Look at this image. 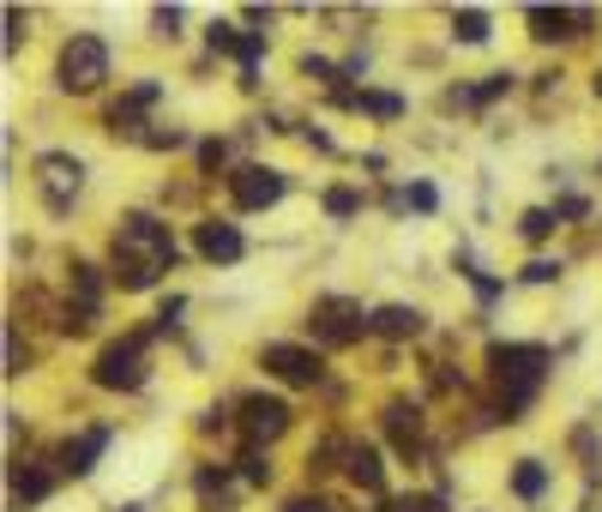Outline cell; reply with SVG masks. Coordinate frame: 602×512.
<instances>
[{"instance_id": "obj_1", "label": "cell", "mask_w": 602, "mask_h": 512, "mask_svg": "<svg viewBox=\"0 0 602 512\" xmlns=\"http://www.w3.org/2000/svg\"><path fill=\"white\" fill-rule=\"evenodd\" d=\"M175 265V236L157 211H127L114 229V284L121 290H151L157 272Z\"/></svg>"}, {"instance_id": "obj_2", "label": "cell", "mask_w": 602, "mask_h": 512, "mask_svg": "<svg viewBox=\"0 0 602 512\" xmlns=\"http://www.w3.org/2000/svg\"><path fill=\"white\" fill-rule=\"evenodd\" d=\"M489 374L501 380L506 392V422H518V410L536 399V386H543L548 374V350L543 344H489Z\"/></svg>"}, {"instance_id": "obj_3", "label": "cell", "mask_w": 602, "mask_h": 512, "mask_svg": "<svg viewBox=\"0 0 602 512\" xmlns=\"http://www.w3.org/2000/svg\"><path fill=\"white\" fill-rule=\"evenodd\" d=\"M102 79H109V43L91 36V31L67 36L61 55H55V85H61V91H73V97H91Z\"/></svg>"}, {"instance_id": "obj_4", "label": "cell", "mask_w": 602, "mask_h": 512, "mask_svg": "<svg viewBox=\"0 0 602 512\" xmlns=\"http://www.w3.org/2000/svg\"><path fill=\"white\" fill-rule=\"evenodd\" d=\"M307 331H314L326 350H350L362 331H374V314H362V302H350V296H319L307 307Z\"/></svg>"}, {"instance_id": "obj_5", "label": "cell", "mask_w": 602, "mask_h": 512, "mask_svg": "<svg viewBox=\"0 0 602 512\" xmlns=\"http://www.w3.org/2000/svg\"><path fill=\"white\" fill-rule=\"evenodd\" d=\"M91 380H97L102 392H139V386H145V331L102 344V356H97Z\"/></svg>"}, {"instance_id": "obj_6", "label": "cell", "mask_w": 602, "mask_h": 512, "mask_svg": "<svg viewBox=\"0 0 602 512\" xmlns=\"http://www.w3.org/2000/svg\"><path fill=\"white\" fill-rule=\"evenodd\" d=\"M36 187H43V205L48 211H73V199H79L85 187V163L67 157V151H48V157H36Z\"/></svg>"}, {"instance_id": "obj_7", "label": "cell", "mask_w": 602, "mask_h": 512, "mask_svg": "<svg viewBox=\"0 0 602 512\" xmlns=\"http://www.w3.org/2000/svg\"><path fill=\"white\" fill-rule=\"evenodd\" d=\"M284 194H289V175L265 170V163H248V170L229 175V199H236V211H272Z\"/></svg>"}, {"instance_id": "obj_8", "label": "cell", "mask_w": 602, "mask_h": 512, "mask_svg": "<svg viewBox=\"0 0 602 512\" xmlns=\"http://www.w3.org/2000/svg\"><path fill=\"white\" fill-rule=\"evenodd\" d=\"M260 368H265V374H277L284 386H319V374H326V362H319L314 350H302V344H265Z\"/></svg>"}, {"instance_id": "obj_9", "label": "cell", "mask_w": 602, "mask_h": 512, "mask_svg": "<svg viewBox=\"0 0 602 512\" xmlns=\"http://www.w3.org/2000/svg\"><path fill=\"white\" fill-rule=\"evenodd\" d=\"M289 410L284 399H272V392H253V399H241V428H248V440L260 446V440H277V434L289 428Z\"/></svg>"}, {"instance_id": "obj_10", "label": "cell", "mask_w": 602, "mask_h": 512, "mask_svg": "<svg viewBox=\"0 0 602 512\" xmlns=\"http://www.w3.org/2000/svg\"><path fill=\"white\" fill-rule=\"evenodd\" d=\"M194 248H199L211 265H236L241 253H248V241H241L236 224H223V217H205V224L194 229Z\"/></svg>"}, {"instance_id": "obj_11", "label": "cell", "mask_w": 602, "mask_h": 512, "mask_svg": "<svg viewBox=\"0 0 602 512\" xmlns=\"http://www.w3.org/2000/svg\"><path fill=\"white\" fill-rule=\"evenodd\" d=\"M157 97H163V85H157V79H139L133 91H127V97L109 109V133H114V139H121V133H127V139H139V121H145V109H151Z\"/></svg>"}, {"instance_id": "obj_12", "label": "cell", "mask_w": 602, "mask_h": 512, "mask_svg": "<svg viewBox=\"0 0 602 512\" xmlns=\"http://www.w3.org/2000/svg\"><path fill=\"white\" fill-rule=\"evenodd\" d=\"M109 440H114L109 428H85V434H73V440L61 446V470H67V477H91L97 458H102V446H109Z\"/></svg>"}, {"instance_id": "obj_13", "label": "cell", "mask_w": 602, "mask_h": 512, "mask_svg": "<svg viewBox=\"0 0 602 512\" xmlns=\"http://www.w3.org/2000/svg\"><path fill=\"white\" fill-rule=\"evenodd\" d=\"M194 489H199V512H229L236 506V482H229L223 465H199Z\"/></svg>"}, {"instance_id": "obj_14", "label": "cell", "mask_w": 602, "mask_h": 512, "mask_svg": "<svg viewBox=\"0 0 602 512\" xmlns=\"http://www.w3.org/2000/svg\"><path fill=\"white\" fill-rule=\"evenodd\" d=\"M524 19H530V36H536V43H560V36H579V31H572V24H579V12H572V7H530Z\"/></svg>"}, {"instance_id": "obj_15", "label": "cell", "mask_w": 602, "mask_h": 512, "mask_svg": "<svg viewBox=\"0 0 602 512\" xmlns=\"http://www.w3.org/2000/svg\"><path fill=\"white\" fill-rule=\"evenodd\" d=\"M386 428H392V440H398V453L409 458L422 446V404H386Z\"/></svg>"}, {"instance_id": "obj_16", "label": "cell", "mask_w": 602, "mask_h": 512, "mask_svg": "<svg viewBox=\"0 0 602 512\" xmlns=\"http://www.w3.org/2000/svg\"><path fill=\"white\" fill-rule=\"evenodd\" d=\"M374 331H380V338H422V307H404V302L380 307Z\"/></svg>"}, {"instance_id": "obj_17", "label": "cell", "mask_w": 602, "mask_h": 512, "mask_svg": "<svg viewBox=\"0 0 602 512\" xmlns=\"http://www.w3.org/2000/svg\"><path fill=\"white\" fill-rule=\"evenodd\" d=\"M343 458H350V482L355 489H380V482H386V465H380V453L374 446H343Z\"/></svg>"}, {"instance_id": "obj_18", "label": "cell", "mask_w": 602, "mask_h": 512, "mask_svg": "<svg viewBox=\"0 0 602 512\" xmlns=\"http://www.w3.org/2000/svg\"><path fill=\"white\" fill-rule=\"evenodd\" d=\"M48 489H55V477H48L43 465H31V458H24V465H12V494H19L24 506H31V501H48Z\"/></svg>"}, {"instance_id": "obj_19", "label": "cell", "mask_w": 602, "mask_h": 512, "mask_svg": "<svg viewBox=\"0 0 602 512\" xmlns=\"http://www.w3.org/2000/svg\"><path fill=\"white\" fill-rule=\"evenodd\" d=\"M512 494H518V501H543L548 494V465L543 458H518V465H512Z\"/></svg>"}, {"instance_id": "obj_20", "label": "cell", "mask_w": 602, "mask_h": 512, "mask_svg": "<svg viewBox=\"0 0 602 512\" xmlns=\"http://www.w3.org/2000/svg\"><path fill=\"white\" fill-rule=\"evenodd\" d=\"M452 36H458V43H489V12H482V7H458L452 12Z\"/></svg>"}, {"instance_id": "obj_21", "label": "cell", "mask_w": 602, "mask_h": 512, "mask_svg": "<svg viewBox=\"0 0 602 512\" xmlns=\"http://www.w3.org/2000/svg\"><path fill=\"white\" fill-rule=\"evenodd\" d=\"M555 224H560V217L548 211V205H536V211L518 217V236H524V241H548V236H555Z\"/></svg>"}, {"instance_id": "obj_22", "label": "cell", "mask_w": 602, "mask_h": 512, "mask_svg": "<svg viewBox=\"0 0 602 512\" xmlns=\"http://www.w3.org/2000/svg\"><path fill=\"white\" fill-rule=\"evenodd\" d=\"M205 43H211L217 55H236V61H241V43H248V36H241L236 24H229V19H211V31H205Z\"/></svg>"}, {"instance_id": "obj_23", "label": "cell", "mask_w": 602, "mask_h": 512, "mask_svg": "<svg viewBox=\"0 0 602 512\" xmlns=\"http://www.w3.org/2000/svg\"><path fill=\"white\" fill-rule=\"evenodd\" d=\"M355 211H362V194H355V187H326V217H338V224H350Z\"/></svg>"}, {"instance_id": "obj_24", "label": "cell", "mask_w": 602, "mask_h": 512, "mask_svg": "<svg viewBox=\"0 0 602 512\" xmlns=\"http://www.w3.org/2000/svg\"><path fill=\"white\" fill-rule=\"evenodd\" d=\"M241 477H248L253 489H265V482H272V458H265L260 446H248V453H241Z\"/></svg>"}, {"instance_id": "obj_25", "label": "cell", "mask_w": 602, "mask_h": 512, "mask_svg": "<svg viewBox=\"0 0 602 512\" xmlns=\"http://www.w3.org/2000/svg\"><path fill=\"white\" fill-rule=\"evenodd\" d=\"M302 73H307V79H319V85H338V79H350V73H343V67H331L326 55H302Z\"/></svg>"}, {"instance_id": "obj_26", "label": "cell", "mask_w": 602, "mask_h": 512, "mask_svg": "<svg viewBox=\"0 0 602 512\" xmlns=\"http://www.w3.org/2000/svg\"><path fill=\"white\" fill-rule=\"evenodd\" d=\"M404 205H416V211H434V205H440V194H434V182H409V187H404Z\"/></svg>"}, {"instance_id": "obj_27", "label": "cell", "mask_w": 602, "mask_h": 512, "mask_svg": "<svg viewBox=\"0 0 602 512\" xmlns=\"http://www.w3.org/2000/svg\"><path fill=\"white\" fill-rule=\"evenodd\" d=\"M223 157H229V145H223V139H205V145H199V170H205V175H217V170H223Z\"/></svg>"}, {"instance_id": "obj_28", "label": "cell", "mask_w": 602, "mask_h": 512, "mask_svg": "<svg viewBox=\"0 0 602 512\" xmlns=\"http://www.w3.org/2000/svg\"><path fill=\"white\" fill-rule=\"evenodd\" d=\"M24 362H31V350L19 344V326H7V374H24Z\"/></svg>"}, {"instance_id": "obj_29", "label": "cell", "mask_w": 602, "mask_h": 512, "mask_svg": "<svg viewBox=\"0 0 602 512\" xmlns=\"http://www.w3.org/2000/svg\"><path fill=\"white\" fill-rule=\"evenodd\" d=\"M555 217H560V224H579V217H591V199H579V194L555 199Z\"/></svg>"}, {"instance_id": "obj_30", "label": "cell", "mask_w": 602, "mask_h": 512, "mask_svg": "<svg viewBox=\"0 0 602 512\" xmlns=\"http://www.w3.org/2000/svg\"><path fill=\"white\" fill-rule=\"evenodd\" d=\"M560 277V260H530L524 265V284H555Z\"/></svg>"}, {"instance_id": "obj_31", "label": "cell", "mask_w": 602, "mask_h": 512, "mask_svg": "<svg viewBox=\"0 0 602 512\" xmlns=\"http://www.w3.org/2000/svg\"><path fill=\"white\" fill-rule=\"evenodd\" d=\"M151 24H157V36H182V7H157Z\"/></svg>"}, {"instance_id": "obj_32", "label": "cell", "mask_w": 602, "mask_h": 512, "mask_svg": "<svg viewBox=\"0 0 602 512\" xmlns=\"http://www.w3.org/2000/svg\"><path fill=\"white\" fill-rule=\"evenodd\" d=\"M392 512H446V501H440V494H404Z\"/></svg>"}, {"instance_id": "obj_33", "label": "cell", "mask_w": 602, "mask_h": 512, "mask_svg": "<svg viewBox=\"0 0 602 512\" xmlns=\"http://www.w3.org/2000/svg\"><path fill=\"white\" fill-rule=\"evenodd\" d=\"M145 145H151V151H182L187 133H182V127H169V133H145Z\"/></svg>"}, {"instance_id": "obj_34", "label": "cell", "mask_w": 602, "mask_h": 512, "mask_svg": "<svg viewBox=\"0 0 602 512\" xmlns=\"http://www.w3.org/2000/svg\"><path fill=\"white\" fill-rule=\"evenodd\" d=\"M19 36H24V12H19V7H7V55L19 48Z\"/></svg>"}, {"instance_id": "obj_35", "label": "cell", "mask_w": 602, "mask_h": 512, "mask_svg": "<svg viewBox=\"0 0 602 512\" xmlns=\"http://www.w3.org/2000/svg\"><path fill=\"white\" fill-rule=\"evenodd\" d=\"M284 512H331L326 501H319V494H296V501H289Z\"/></svg>"}, {"instance_id": "obj_36", "label": "cell", "mask_w": 602, "mask_h": 512, "mask_svg": "<svg viewBox=\"0 0 602 512\" xmlns=\"http://www.w3.org/2000/svg\"><path fill=\"white\" fill-rule=\"evenodd\" d=\"M596 97H602V73H596Z\"/></svg>"}, {"instance_id": "obj_37", "label": "cell", "mask_w": 602, "mask_h": 512, "mask_svg": "<svg viewBox=\"0 0 602 512\" xmlns=\"http://www.w3.org/2000/svg\"><path fill=\"white\" fill-rule=\"evenodd\" d=\"M121 512H139V506H121Z\"/></svg>"}]
</instances>
